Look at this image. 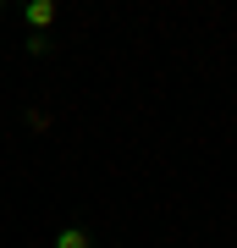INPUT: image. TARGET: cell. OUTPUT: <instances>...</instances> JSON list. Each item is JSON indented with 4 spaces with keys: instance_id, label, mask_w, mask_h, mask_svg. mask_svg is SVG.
Returning <instances> with one entry per match:
<instances>
[{
    "instance_id": "cell-2",
    "label": "cell",
    "mask_w": 237,
    "mask_h": 248,
    "mask_svg": "<svg viewBox=\"0 0 237 248\" xmlns=\"http://www.w3.org/2000/svg\"><path fill=\"white\" fill-rule=\"evenodd\" d=\"M50 248H94V232H88V226H61Z\"/></svg>"
},
{
    "instance_id": "cell-1",
    "label": "cell",
    "mask_w": 237,
    "mask_h": 248,
    "mask_svg": "<svg viewBox=\"0 0 237 248\" xmlns=\"http://www.w3.org/2000/svg\"><path fill=\"white\" fill-rule=\"evenodd\" d=\"M55 17H61V6H55V0H28V6H22V22L33 28V33H44Z\"/></svg>"
},
{
    "instance_id": "cell-3",
    "label": "cell",
    "mask_w": 237,
    "mask_h": 248,
    "mask_svg": "<svg viewBox=\"0 0 237 248\" xmlns=\"http://www.w3.org/2000/svg\"><path fill=\"white\" fill-rule=\"evenodd\" d=\"M28 55H50V33H28Z\"/></svg>"
}]
</instances>
